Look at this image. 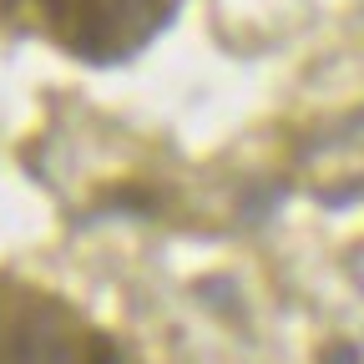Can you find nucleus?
<instances>
[{
	"label": "nucleus",
	"mask_w": 364,
	"mask_h": 364,
	"mask_svg": "<svg viewBox=\"0 0 364 364\" xmlns=\"http://www.w3.org/2000/svg\"><path fill=\"white\" fill-rule=\"evenodd\" d=\"M6 364H86V354L71 344V334L61 329L56 314H31L11 334Z\"/></svg>",
	"instance_id": "obj_1"
},
{
	"label": "nucleus",
	"mask_w": 364,
	"mask_h": 364,
	"mask_svg": "<svg viewBox=\"0 0 364 364\" xmlns=\"http://www.w3.org/2000/svg\"><path fill=\"white\" fill-rule=\"evenodd\" d=\"M86 364H122V359H117V344H112L107 334H91V339H86Z\"/></svg>",
	"instance_id": "obj_2"
},
{
	"label": "nucleus",
	"mask_w": 364,
	"mask_h": 364,
	"mask_svg": "<svg viewBox=\"0 0 364 364\" xmlns=\"http://www.w3.org/2000/svg\"><path fill=\"white\" fill-rule=\"evenodd\" d=\"M324 364H359V354H354V349H329Z\"/></svg>",
	"instance_id": "obj_3"
},
{
	"label": "nucleus",
	"mask_w": 364,
	"mask_h": 364,
	"mask_svg": "<svg viewBox=\"0 0 364 364\" xmlns=\"http://www.w3.org/2000/svg\"><path fill=\"white\" fill-rule=\"evenodd\" d=\"M6 349H11V339H6V329H0V364H6Z\"/></svg>",
	"instance_id": "obj_4"
},
{
	"label": "nucleus",
	"mask_w": 364,
	"mask_h": 364,
	"mask_svg": "<svg viewBox=\"0 0 364 364\" xmlns=\"http://www.w3.org/2000/svg\"><path fill=\"white\" fill-rule=\"evenodd\" d=\"M51 6H56V0H51Z\"/></svg>",
	"instance_id": "obj_5"
}]
</instances>
